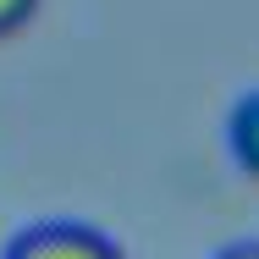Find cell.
<instances>
[{
  "mask_svg": "<svg viewBox=\"0 0 259 259\" xmlns=\"http://www.w3.org/2000/svg\"><path fill=\"white\" fill-rule=\"evenodd\" d=\"M215 259H259V243H232V248H221Z\"/></svg>",
  "mask_w": 259,
  "mask_h": 259,
  "instance_id": "obj_4",
  "label": "cell"
},
{
  "mask_svg": "<svg viewBox=\"0 0 259 259\" xmlns=\"http://www.w3.org/2000/svg\"><path fill=\"white\" fill-rule=\"evenodd\" d=\"M226 149L237 160V171L259 182V89L232 105V116H226Z\"/></svg>",
  "mask_w": 259,
  "mask_h": 259,
  "instance_id": "obj_2",
  "label": "cell"
},
{
  "mask_svg": "<svg viewBox=\"0 0 259 259\" xmlns=\"http://www.w3.org/2000/svg\"><path fill=\"white\" fill-rule=\"evenodd\" d=\"M33 11H39V0H0V39L22 33L33 22Z\"/></svg>",
  "mask_w": 259,
  "mask_h": 259,
  "instance_id": "obj_3",
  "label": "cell"
},
{
  "mask_svg": "<svg viewBox=\"0 0 259 259\" xmlns=\"http://www.w3.org/2000/svg\"><path fill=\"white\" fill-rule=\"evenodd\" d=\"M6 259H127L100 226L89 221H45V226H28Z\"/></svg>",
  "mask_w": 259,
  "mask_h": 259,
  "instance_id": "obj_1",
  "label": "cell"
}]
</instances>
